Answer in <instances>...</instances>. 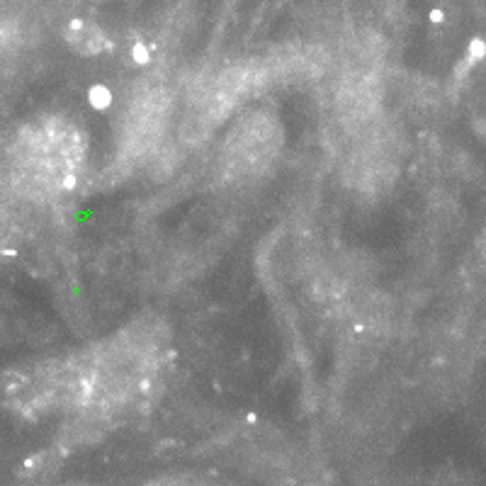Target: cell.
<instances>
[{"instance_id": "obj_1", "label": "cell", "mask_w": 486, "mask_h": 486, "mask_svg": "<svg viewBox=\"0 0 486 486\" xmlns=\"http://www.w3.org/2000/svg\"><path fill=\"white\" fill-rule=\"evenodd\" d=\"M86 144L78 129L61 117H44L20 129L13 146L17 185L34 197H51L73 185Z\"/></svg>"}, {"instance_id": "obj_2", "label": "cell", "mask_w": 486, "mask_h": 486, "mask_svg": "<svg viewBox=\"0 0 486 486\" xmlns=\"http://www.w3.org/2000/svg\"><path fill=\"white\" fill-rule=\"evenodd\" d=\"M282 144V129L277 117L268 110H256L241 120L229 134L227 165L236 173H258L277 156Z\"/></svg>"}, {"instance_id": "obj_3", "label": "cell", "mask_w": 486, "mask_h": 486, "mask_svg": "<svg viewBox=\"0 0 486 486\" xmlns=\"http://www.w3.org/2000/svg\"><path fill=\"white\" fill-rule=\"evenodd\" d=\"M168 98L158 88H149L129 105L122 127V149L132 158H144L156 149L165 132Z\"/></svg>"}, {"instance_id": "obj_4", "label": "cell", "mask_w": 486, "mask_h": 486, "mask_svg": "<svg viewBox=\"0 0 486 486\" xmlns=\"http://www.w3.org/2000/svg\"><path fill=\"white\" fill-rule=\"evenodd\" d=\"M66 41L78 54H88V56L103 54L110 46L108 34L91 20H71L66 27Z\"/></svg>"}]
</instances>
